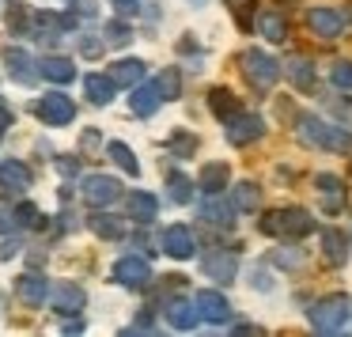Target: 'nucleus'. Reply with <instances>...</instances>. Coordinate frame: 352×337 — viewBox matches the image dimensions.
I'll return each instance as SVG.
<instances>
[{"instance_id":"obj_26","label":"nucleus","mask_w":352,"mask_h":337,"mask_svg":"<svg viewBox=\"0 0 352 337\" xmlns=\"http://www.w3.org/2000/svg\"><path fill=\"white\" fill-rule=\"evenodd\" d=\"M170 197H175V201H190V178H186V175H170Z\"/></svg>"},{"instance_id":"obj_28","label":"nucleus","mask_w":352,"mask_h":337,"mask_svg":"<svg viewBox=\"0 0 352 337\" xmlns=\"http://www.w3.org/2000/svg\"><path fill=\"white\" fill-rule=\"evenodd\" d=\"M133 213L144 216V220H152V216H155V201L144 197V193H137V197H133Z\"/></svg>"},{"instance_id":"obj_27","label":"nucleus","mask_w":352,"mask_h":337,"mask_svg":"<svg viewBox=\"0 0 352 337\" xmlns=\"http://www.w3.org/2000/svg\"><path fill=\"white\" fill-rule=\"evenodd\" d=\"M87 91H91L95 102H107V99H110V84H107V80H99V76L87 80Z\"/></svg>"},{"instance_id":"obj_35","label":"nucleus","mask_w":352,"mask_h":337,"mask_svg":"<svg viewBox=\"0 0 352 337\" xmlns=\"http://www.w3.org/2000/svg\"><path fill=\"white\" fill-rule=\"evenodd\" d=\"M254 288H261V292H269V288H273V281H269V273H261V269H258V273H254Z\"/></svg>"},{"instance_id":"obj_1","label":"nucleus","mask_w":352,"mask_h":337,"mask_svg":"<svg viewBox=\"0 0 352 337\" xmlns=\"http://www.w3.org/2000/svg\"><path fill=\"white\" fill-rule=\"evenodd\" d=\"M299 140L311 148H326V152H352V133L337 129V125L322 122L318 114H303L299 118Z\"/></svg>"},{"instance_id":"obj_9","label":"nucleus","mask_w":352,"mask_h":337,"mask_svg":"<svg viewBox=\"0 0 352 337\" xmlns=\"http://www.w3.org/2000/svg\"><path fill=\"white\" fill-rule=\"evenodd\" d=\"M197 314L208 318V322H223L231 314V307H228V299H223L220 292H201L197 296Z\"/></svg>"},{"instance_id":"obj_11","label":"nucleus","mask_w":352,"mask_h":337,"mask_svg":"<svg viewBox=\"0 0 352 337\" xmlns=\"http://www.w3.org/2000/svg\"><path fill=\"white\" fill-rule=\"evenodd\" d=\"M208 107H212V114L223 118V122H231L235 114H243L239 102H235V95H231L228 87H212V91H208Z\"/></svg>"},{"instance_id":"obj_23","label":"nucleus","mask_w":352,"mask_h":337,"mask_svg":"<svg viewBox=\"0 0 352 337\" xmlns=\"http://www.w3.org/2000/svg\"><path fill=\"white\" fill-rule=\"evenodd\" d=\"M329 80H333L337 87H344V91H352V61H337L333 69H329Z\"/></svg>"},{"instance_id":"obj_5","label":"nucleus","mask_w":352,"mask_h":337,"mask_svg":"<svg viewBox=\"0 0 352 337\" xmlns=\"http://www.w3.org/2000/svg\"><path fill=\"white\" fill-rule=\"evenodd\" d=\"M261 133H265V122H261V114H235V118L228 122V140H231L235 148L261 140Z\"/></svg>"},{"instance_id":"obj_32","label":"nucleus","mask_w":352,"mask_h":337,"mask_svg":"<svg viewBox=\"0 0 352 337\" xmlns=\"http://www.w3.org/2000/svg\"><path fill=\"white\" fill-rule=\"evenodd\" d=\"M23 296L31 299V303H38V299H42V284L34 281V276H27V281H23Z\"/></svg>"},{"instance_id":"obj_10","label":"nucleus","mask_w":352,"mask_h":337,"mask_svg":"<svg viewBox=\"0 0 352 337\" xmlns=\"http://www.w3.org/2000/svg\"><path fill=\"white\" fill-rule=\"evenodd\" d=\"M322 250H326V258L333 261V265H341L344 258H349V235L337 228H326L322 231Z\"/></svg>"},{"instance_id":"obj_34","label":"nucleus","mask_w":352,"mask_h":337,"mask_svg":"<svg viewBox=\"0 0 352 337\" xmlns=\"http://www.w3.org/2000/svg\"><path fill=\"white\" fill-rule=\"evenodd\" d=\"M160 87H163V91H167V95H178V76H175V72H167Z\"/></svg>"},{"instance_id":"obj_12","label":"nucleus","mask_w":352,"mask_h":337,"mask_svg":"<svg viewBox=\"0 0 352 337\" xmlns=\"http://www.w3.org/2000/svg\"><path fill=\"white\" fill-rule=\"evenodd\" d=\"M228 182H231L228 163H208V167H201V190L220 193V190H228Z\"/></svg>"},{"instance_id":"obj_18","label":"nucleus","mask_w":352,"mask_h":337,"mask_svg":"<svg viewBox=\"0 0 352 337\" xmlns=\"http://www.w3.org/2000/svg\"><path fill=\"white\" fill-rule=\"evenodd\" d=\"M118 281L122 284H144L148 281V265L140 258H125L122 265H118Z\"/></svg>"},{"instance_id":"obj_16","label":"nucleus","mask_w":352,"mask_h":337,"mask_svg":"<svg viewBox=\"0 0 352 337\" xmlns=\"http://www.w3.org/2000/svg\"><path fill=\"white\" fill-rule=\"evenodd\" d=\"M258 31H261V39H269V42H284V39H288V23H284V16H276V12H261Z\"/></svg>"},{"instance_id":"obj_21","label":"nucleus","mask_w":352,"mask_h":337,"mask_svg":"<svg viewBox=\"0 0 352 337\" xmlns=\"http://www.w3.org/2000/svg\"><path fill=\"white\" fill-rule=\"evenodd\" d=\"M155 107H160V87H144V91L133 95V110L137 114H152Z\"/></svg>"},{"instance_id":"obj_3","label":"nucleus","mask_w":352,"mask_h":337,"mask_svg":"<svg viewBox=\"0 0 352 337\" xmlns=\"http://www.w3.org/2000/svg\"><path fill=\"white\" fill-rule=\"evenodd\" d=\"M352 314V299L349 296H326L311 307V326L322 334H337L344 326V318Z\"/></svg>"},{"instance_id":"obj_38","label":"nucleus","mask_w":352,"mask_h":337,"mask_svg":"<svg viewBox=\"0 0 352 337\" xmlns=\"http://www.w3.org/2000/svg\"><path fill=\"white\" fill-rule=\"evenodd\" d=\"M193 4H205V0H193Z\"/></svg>"},{"instance_id":"obj_25","label":"nucleus","mask_w":352,"mask_h":337,"mask_svg":"<svg viewBox=\"0 0 352 337\" xmlns=\"http://www.w3.org/2000/svg\"><path fill=\"white\" fill-rule=\"evenodd\" d=\"M57 303H61V311H76V307L84 303V296H80L76 288H69V284H61V288H57Z\"/></svg>"},{"instance_id":"obj_13","label":"nucleus","mask_w":352,"mask_h":337,"mask_svg":"<svg viewBox=\"0 0 352 337\" xmlns=\"http://www.w3.org/2000/svg\"><path fill=\"white\" fill-rule=\"evenodd\" d=\"M231 197H235L239 213H258V208H261V190L254 182H239L235 190H231Z\"/></svg>"},{"instance_id":"obj_2","label":"nucleus","mask_w":352,"mask_h":337,"mask_svg":"<svg viewBox=\"0 0 352 337\" xmlns=\"http://www.w3.org/2000/svg\"><path fill=\"white\" fill-rule=\"evenodd\" d=\"M258 228L273 239H303L314 231V220L303 208H273V213H265L258 220Z\"/></svg>"},{"instance_id":"obj_15","label":"nucleus","mask_w":352,"mask_h":337,"mask_svg":"<svg viewBox=\"0 0 352 337\" xmlns=\"http://www.w3.org/2000/svg\"><path fill=\"white\" fill-rule=\"evenodd\" d=\"M235 213H239V208L231 205V201H208V205L201 208V220L216 224V228H228V224H235V220H231Z\"/></svg>"},{"instance_id":"obj_20","label":"nucleus","mask_w":352,"mask_h":337,"mask_svg":"<svg viewBox=\"0 0 352 337\" xmlns=\"http://www.w3.org/2000/svg\"><path fill=\"white\" fill-rule=\"evenodd\" d=\"M114 193H118V186L110 178H87V201L102 205V201H114Z\"/></svg>"},{"instance_id":"obj_37","label":"nucleus","mask_w":352,"mask_h":337,"mask_svg":"<svg viewBox=\"0 0 352 337\" xmlns=\"http://www.w3.org/2000/svg\"><path fill=\"white\" fill-rule=\"evenodd\" d=\"M118 4H122V8H133V0H118Z\"/></svg>"},{"instance_id":"obj_33","label":"nucleus","mask_w":352,"mask_h":337,"mask_svg":"<svg viewBox=\"0 0 352 337\" xmlns=\"http://www.w3.org/2000/svg\"><path fill=\"white\" fill-rule=\"evenodd\" d=\"M273 261H276V265H299V261H303V254H299V250H280Z\"/></svg>"},{"instance_id":"obj_24","label":"nucleus","mask_w":352,"mask_h":337,"mask_svg":"<svg viewBox=\"0 0 352 337\" xmlns=\"http://www.w3.org/2000/svg\"><path fill=\"white\" fill-rule=\"evenodd\" d=\"M0 182L4 186H27V171L16 167V163H4V167H0Z\"/></svg>"},{"instance_id":"obj_8","label":"nucleus","mask_w":352,"mask_h":337,"mask_svg":"<svg viewBox=\"0 0 352 337\" xmlns=\"http://www.w3.org/2000/svg\"><path fill=\"white\" fill-rule=\"evenodd\" d=\"M318 197L326 213H341L344 205V182L337 175H318Z\"/></svg>"},{"instance_id":"obj_19","label":"nucleus","mask_w":352,"mask_h":337,"mask_svg":"<svg viewBox=\"0 0 352 337\" xmlns=\"http://www.w3.org/2000/svg\"><path fill=\"white\" fill-rule=\"evenodd\" d=\"M42 118H46V122H69V118H72V102L65 99V95H54V99L42 102Z\"/></svg>"},{"instance_id":"obj_29","label":"nucleus","mask_w":352,"mask_h":337,"mask_svg":"<svg viewBox=\"0 0 352 337\" xmlns=\"http://www.w3.org/2000/svg\"><path fill=\"white\" fill-rule=\"evenodd\" d=\"M140 72H144V69H140L137 61H122V65H118V80H122V84H133V80H140Z\"/></svg>"},{"instance_id":"obj_31","label":"nucleus","mask_w":352,"mask_h":337,"mask_svg":"<svg viewBox=\"0 0 352 337\" xmlns=\"http://www.w3.org/2000/svg\"><path fill=\"white\" fill-rule=\"evenodd\" d=\"M110 152H114V160H118V163H122V167H125V171H137V163H133V155H129V148H122V144H114V148H110Z\"/></svg>"},{"instance_id":"obj_7","label":"nucleus","mask_w":352,"mask_h":337,"mask_svg":"<svg viewBox=\"0 0 352 337\" xmlns=\"http://www.w3.org/2000/svg\"><path fill=\"white\" fill-rule=\"evenodd\" d=\"M307 27H311L314 34H318V39H337V34H341V27H344V19L337 16L333 8H311L307 12Z\"/></svg>"},{"instance_id":"obj_36","label":"nucleus","mask_w":352,"mask_h":337,"mask_svg":"<svg viewBox=\"0 0 352 337\" xmlns=\"http://www.w3.org/2000/svg\"><path fill=\"white\" fill-rule=\"evenodd\" d=\"M175 148H178L182 155H190V152H193V137H186V133H182V137L175 140Z\"/></svg>"},{"instance_id":"obj_17","label":"nucleus","mask_w":352,"mask_h":337,"mask_svg":"<svg viewBox=\"0 0 352 337\" xmlns=\"http://www.w3.org/2000/svg\"><path fill=\"white\" fill-rule=\"evenodd\" d=\"M288 76H292V84H296L299 91H307V87L314 84V65L307 61V57H292V61H288Z\"/></svg>"},{"instance_id":"obj_6","label":"nucleus","mask_w":352,"mask_h":337,"mask_svg":"<svg viewBox=\"0 0 352 337\" xmlns=\"http://www.w3.org/2000/svg\"><path fill=\"white\" fill-rule=\"evenodd\" d=\"M201 269H205L212 281L228 284L231 276H235V269H239V258L231 250H212V254H205V258H201Z\"/></svg>"},{"instance_id":"obj_14","label":"nucleus","mask_w":352,"mask_h":337,"mask_svg":"<svg viewBox=\"0 0 352 337\" xmlns=\"http://www.w3.org/2000/svg\"><path fill=\"white\" fill-rule=\"evenodd\" d=\"M163 246H167V254H175V258H190L193 254V235L186 228H170L167 235H163Z\"/></svg>"},{"instance_id":"obj_22","label":"nucleus","mask_w":352,"mask_h":337,"mask_svg":"<svg viewBox=\"0 0 352 337\" xmlns=\"http://www.w3.org/2000/svg\"><path fill=\"white\" fill-rule=\"evenodd\" d=\"M193 307H197V303H193ZM193 307L190 303H175V307H170V322H175V326L178 329H190L193 326V322H197V311H193Z\"/></svg>"},{"instance_id":"obj_4","label":"nucleus","mask_w":352,"mask_h":337,"mask_svg":"<svg viewBox=\"0 0 352 337\" xmlns=\"http://www.w3.org/2000/svg\"><path fill=\"white\" fill-rule=\"evenodd\" d=\"M239 61H243L246 80H250V84L258 87V91H269V87H273L276 80H280V65H276L269 54H261V50H246V54L239 57Z\"/></svg>"},{"instance_id":"obj_30","label":"nucleus","mask_w":352,"mask_h":337,"mask_svg":"<svg viewBox=\"0 0 352 337\" xmlns=\"http://www.w3.org/2000/svg\"><path fill=\"white\" fill-rule=\"evenodd\" d=\"M46 72H50L54 80H69V76H72L69 61H50V65H46Z\"/></svg>"}]
</instances>
